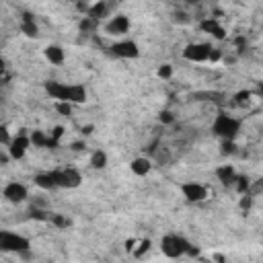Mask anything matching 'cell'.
I'll return each mask as SVG.
<instances>
[{
	"instance_id": "obj_8",
	"label": "cell",
	"mask_w": 263,
	"mask_h": 263,
	"mask_svg": "<svg viewBox=\"0 0 263 263\" xmlns=\"http://www.w3.org/2000/svg\"><path fill=\"white\" fill-rule=\"evenodd\" d=\"M29 146H31V140H29V136L27 134H19L17 138H13V142L9 144V155L13 157V159H23L25 155H27V150H29Z\"/></svg>"
},
{
	"instance_id": "obj_22",
	"label": "cell",
	"mask_w": 263,
	"mask_h": 263,
	"mask_svg": "<svg viewBox=\"0 0 263 263\" xmlns=\"http://www.w3.org/2000/svg\"><path fill=\"white\" fill-rule=\"evenodd\" d=\"M56 109L62 115H70L72 111V103H66V101H56Z\"/></svg>"
},
{
	"instance_id": "obj_2",
	"label": "cell",
	"mask_w": 263,
	"mask_h": 263,
	"mask_svg": "<svg viewBox=\"0 0 263 263\" xmlns=\"http://www.w3.org/2000/svg\"><path fill=\"white\" fill-rule=\"evenodd\" d=\"M238 129H240V121L232 115H226V113H220V115H216L214 119V132L220 138L224 140H232L236 134H238Z\"/></svg>"
},
{
	"instance_id": "obj_17",
	"label": "cell",
	"mask_w": 263,
	"mask_h": 263,
	"mask_svg": "<svg viewBox=\"0 0 263 263\" xmlns=\"http://www.w3.org/2000/svg\"><path fill=\"white\" fill-rule=\"evenodd\" d=\"M35 185L41 189H56V183L52 179V173H41L35 177Z\"/></svg>"
},
{
	"instance_id": "obj_27",
	"label": "cell",
	"mask_w": 263,
	"mask_h": 263,
	"mask_svg": "<svg viewBox=\"0 0 263 263\" xmlns=\"http://www.w3.org/2000/svg\"><path fill=\"white\" fill-rule=\"evenodd\" d=\"M161 121L163 123H171V121H175V115L169 113V111H165V113H161Z\"/></svg>"
},
{
	"instance_id": "obj_12",
	"label": "cell",
	"mask_w": 263,
	"mask_h": 263,
	"mask_svg": "<svg viewBox=\"0 0 263 263\" xmlns=\"http://www.w3.org/2000/svg\"><path fill=\"white\" fill-rule=\"evenodd\" d=\"M200 27H202V31H206V33L214 35L216 39H224V35H226L224 27H222L220 23H218V21H216L214 17H210V19H204Z\"/></svg>"
},
{
	"instance_id": "obj_9",
	"label": "cell",
	"mask_w": 263,
	"mask_h": 263,
	"mask_svg": "<svg viewBox=\"0 0 263 263\" xmlns=\"http://www.w3.org/2000/svg\"><path fill=\"white\" fill-rule=\"evenodd\" d=\"M111 52L117 56V58H138V46L136 41L132 39H121V41H115L111 46Z\"/></svg>"
},
{
	"instance_id": "obj_18",
	"label": "cell",
	"mask_w": 263,
	"mask_h": 263,
	"mask_svg": "<svg viewBox=\"0 0 263 263\" xmlns=\"http://www.w3.org/2000/svg\"><path fill=\"white\" fill-rule=\"evenodd\" d=\"M91 165H93L95 169H103V167L107 165V155H105L103 150H95L93 157H91Z\"/></svg>"
},
{
	"instance_id": "obj_20",
	"label": "cell",
	"mask_w": 263,
	"mask_h": 263,
	"mask_svg": "<svg viewBox=\"0 0 263 263\" xmlns=\"http://www.w3.org/2000/svg\"><path fill=\"white\" fill-rule=\"evenodd\" d=\"M148 249H150V240H138L136 247H134V251H132V253H134L136 257H140V255H144Z\"/></svg>"
},
{
	"instance_id": "obj_15",
	"label": "cell",
	"mask_w": 263,
	"mask_h": 263,
	"mask_svg": "<svg viewBox=\"0 0 263 263\" xmlns=\"http://www.w3.org/2000/svg\"><path fill=\"white\" fill-rule=\"evenodd\" d=\"M46 58H48L50 64L60 66V64H64L66 54H64V50H62L60 46H48V48H46Z\"/></svg>"
},
{
	"instance_id": "obj_23",
	"label": "cell",
	"mask_w": 263,
	"mask_h": 263,
	"mask_svg": "<svg viewBox=\"0 0 263 263\" xmlns=\"http://www.w3.org/2000/svg\"><path fill=\"white\" fill-rule=\"evenodd\" d=\"M95 25H97V21H95V19L84 17V19H82V23H80V29H82V31H93Z\"/></svg>"
},
{
	"instance_id": "obj_16",
	"label": "cell",
	"mask_w": 263,
	"mask_h": 263,
	"mask_svg": "<svg viewBox=\"0 0 263 263\" xmlns=\"http://www.w3.org/2000/svg\"><path fill=\"white\" fill-rule=\"evenodd\" d=\"M21 31H23L25 35H29V37H35V35H37V25H35L33 17H29V15L23 17V21H21Z\"/></svg>"
},
{
	"instance_id": "obj_24",
	"label": "cell",
	"mask_w": 263,
	"mask_h": 263,
	"mask_svg": "<svg viewBox=\"0 0 263 263\" xmlns=\"http://www.w3.org/2000/svg\"><path fill=\"white\" fill-rule=\"evenodd\" d=\"M159 78H171V74H173V68H171V66H161V68H159Z\"/></svg>"
},
{
	"instance_id": "obj_5",
	"label": "cell",
	"mask_w": 263,
	"mask_h": 263,
	"mask_svg": "<svg viewBox=\"0 0 263 263\" xmlns=\"http://www.w3.org/2000/svg\"><path fill=\"white\" fill-rule=\"evenodd\" d=\"M29 249V240L19 236L15 232L0 230V251H15V253H25Z\"/></svg>"
},
{
	"instance_id": "obj_25",
	"label": "cell",
	"mask_w": 263,
	"mask_h": 263,
	"mask_svg": "<svg viewBox=\"0 0 263 263\" xmlns=\"http://www.w3.org/2000/svg\"><path fill=\"white\" fill-rule=\"evenodd\" d=\"M64 136V127L62 125H58V127H54V132H52V134H50V138L54 140V142H58L60 138Z\"/></svg>"
},
{
	"instance_id": "obj_1",
	"label": "cell",
	"mask_w": 263,
	"mask_h": 263,
	"mask_svg": "<svg viewBox=\"0 0 263 263\" xmlns=\"http://www.w3.org/2000/svg\"><path fill=\"white\" fill-rule=\"evenodd\" d=\"M46 91L52 95L54 101L66 103H82L86 99V91L82 84H64V82H48Z\"/></svg>"
},
{
	"instance_id": "obj_10",
	"label": "cell",
	"mask_w": 263,
	"mask_h": 263,
	"mask_svg": "<svg viewBox=\"0 0 263 263\" xmlns=\"http://www.w3.org/2000/svg\"><path fill=\"white\" fill-rule=\"evenodd\" d=\"M181 191L189 202H204L208 197V189L204 185H200V183H183Z\"/></svg>"
},
{
	"instance_id": "obj_7",
	"label": "cell",
	"mask_w": 263,
	"mask_h": 263,
	"mask_svg": "<svg viewBox=\"0 0 263 263\" xmlns=\"http://www.w3.org/2000/svg\"><path fill=\"white\" fill-rule=\"evenodd\" d=\"M3 195L11 204H21L27 200V187L23 183H17V181H11L5 189H3Z\"/></svg>"
},
{
	"instance_id": "obj_6",
	"label": "cell",
	"mask_w": 263,
	"mask_h": 263,
	"mask_svg": "<svg viewBox=\"0 0 263 263\" xmlns=\"http://www.w3.org/2000/svg\"><path fill=\"white\" fill-rule=\"evenodd\" d=\"M212 54V46L210 43H191V46L185 48L183 58L189 62H208Z\"/></svg>"
},
{
	"instance_id": "obj_3",
	"label": "cell",
	"mask_w": 263,
	"mask_h": 263,
	"mask_svg": "<svg viewBox=\"0 0 263 263\" xmlns=\"http://www.w3.org/2000/svg\"><path fill=\"white\" fill-rule=\"evenodd\" d=\"M161 249H163V253H165L167 257L177 259V257H181L183 253H187V251L191 249V245H187V240L181 238V236L167 234V236H163V240H161Z\"/></svg>"
},
{
	"instance_id": "obj_26",
	"label": "cell",
	"mask_w": 263,
	"mask_h": 263,
	"mask_svg": "<svg viewBox=\"0 0 263 263\" xmlns=\"http://www.w3.org/2000/svg\"><path fill=\"white\" fill-rule=\"evenodd\" d=\"M236 101H238V103H249V101H251V93H249V91L238 93V95H236Z\"/></svg>"
},
{
	"instance_id": "obj_11",
	"label": "cell",
	"mask_w": 263,
	"mask_h": 263,
	"mask_svg": "<svg viewBox=\"0 0 263 263\" xmlns=\"http://www.w3.org/2000/svg\"><path fill=\"white\" fill-rule=\"evenodd\" d=\"M127 29H129V19L123 17V15L113 17V19L107 23V33H111V35H125Z\"/></svg>"
},
{
	"instance_id": "obj_4",
	"label": "cell",
	"mask_w": 263,
	"mask_h": 263,
	"mask_svg": "<svg viewBox=\"0 0 263 263\" xmlns=\"http://www.w3.org/2000/svg\"><path fill=\"white\" fill-rule=\"evenodd\" d=\"M52 179L56 183V187H66V189H72V187H78L82 177L80 173L72 167H66V169H56L52 171Z\"/></svg>"
},
{
	"instance_id": "obj_21",
	"label": "cell",
	"mask_w": 263,
	"mask_h": 263,
	"mask_svg": "<svg viewBox=\"0 0 263 263\" xmlns=\"http://www.w3.org/2000/svg\"><path fill=\"white\" fill-rule=\"evenodd\" d=\"M48 220L50 222H54L56 226H60V228H66V226H68L70 222H68V218H64V216H60V214H52L50 218H48Z\"/></svg>"
},
{
	"instance_id": "obj_14",
	"label": "cell",
	"mask_w": 263,
	"mask_h": 263,
	"mask_svg": "<svg viewBox=\"0 0 263 263\" xmlns=\"http://www.w3.org/2000/svg\"><path fill=\"white\" fill-rule=\"evenodd\" d=\"M129 167H132V173L138 175V177H144V175H148V173H150V169H152L150 161H148V159H144V157L134 159Z\"/></svg>"
},
{
	"instance_id": "obj_13",
	"label": "cell",
	"mask_w": 263,
	"mask_h": 263,
	"mask_svg": "<svg viewBox=\"0 0 263 263\" xmlns=\"http://www.w3.org/2000/svg\"><path fill=\"white\" fill-rule=\"evenodd\" d=\"M216 177H218V181H222L224 185H230L236 179V173H234V169L230 165H222V167L216 169Z\"/></svg>"
},
{
	"instance_id": "obj_29",
	"label": "cell",
	"mask_w": 263,
	"mask_h": 263,
	"mask_svg": "<svg viewBox=\"0 0 263 263\" xmlns=\"http://www.w3.org/2000/svg\"><path fill=\"white\" fill-rule=\"evenodd\" d=\"M0 72H5V60L0 58Z\"/></svg>"
},
{
	"instance_id": "obj_28",
	"label": "cell",
	"mask_w": 263,
	"mask_h": 263,
	"mask_svg": "<svg viewBox=\"0 0 263 263\" xmlns=\"http://www.w3.org/2000/svg\"><path fill=\"white\" fill-rule=\"evenodd\" d=\"M93 132V125H86V127H82V134H91Z\"/></svg>"
},
{
	"instance_id": "obj_19",
	"label": "cell",
	"mask_w": 263,
	"mask_h": 263,
	"mask_svg": "<svg viewBox=\"0 0 263 263\" xmlns=\"http://www.w3.org/2000/svg\"><path fill=\"white\" fill-rule=\"evenodd\" d=\"M13 142V136H11V132H9V127L7 125H3L0 123V144H5V146H9Z\"/></svg>"
}]
</instances>
